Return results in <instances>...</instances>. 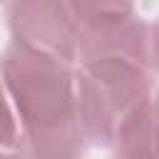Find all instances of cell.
<instances>
[{"label": "cell", "instance_id": "obj_4", "mask_svg": "<svg viewBox=\"0 0 159 159\" xmlns=\"http://www.w3.org/2000/svg\"><path fill=\"white\" fill-rule=\"evenodd\" d=\"M10 42L80 65V22L72 2L22 0L2 7Z\"/></svg>", "mask_w": 159, "mask_h": 159}, {"label": "cell", "instance_id": "obj_3", "mask_svg": "<svg viewBox=\"0 0 159 159\" xmlns=\"http://www.w3.org/2000/svg\"><path fill=\"white\" fill-rule=\"evenodd\" d=\"M80 22V65L119 57L149 67V25L127 2H72ZM77 65V67H80Z\"/></svg>", "mask_w": 159, "mask_h": 159}, {"label": "cell", "instance_id": "obj_5", "mask_svg": "<svg viewBox=\"0 0 159 159\" xmlns=\"http://www.w3.org/2000/svg\"><path fill=\"white\" fill-rule=\"evenodd\" d=\"M114 154V159H159V92L122 129Z\"/></svg>", "mask_w": 159, "mask_h": 159}, {"label": "cell", "instance_id": "obj_6", "mask_svg": "<svg viewBox=\"0 0 159 159\" xmlns=\"http://www.w3.org/2000/svg\"><path fill=\"white\" fill-rule=\"evenodd\" d=\"M149 70L159 77V17L149 25Z\"/></svg>", "mask_w": 159, "mask_h": 159}, {"label": "cell", "instance_id": "obj_7", "mask_svg": "<svg viewBox=\"0 0 159 159\" xmlns=\"http://www.w3.org/2000/svg\"><path fill=\"white\" fill-rule=\"evenodd\" d=\"M2 159H27V157L20 152H2Z\"/></svg>", "mask_w": 159, "mask_h": 159}, {"label": "cell", "instance_id": "obj_1", "mask_svg": "<svg viewBox=\"0 0 159 159\" xmlns=\"http://www.w3.org/2000/svg\"><path fill=\"white\" fill-rule=\"evenodd\" d=\"M77 67L10 42L2 52L5 152L27 159H82L87 139L77 117Z\"/></svg>", "mask_w": 159, "mask_h": 159}, {"label": "cell", "instance_id": "obj_2", "mask_svg": "<svg viewBox=\"0 0 159 159\" xmlns=\"http://www.w3.org/2000/svg\"><path fill=\"white\" fill-rule=\"evenodd\" d=\"M77 117L87 144L112 147L129 119L154 97L152 70L132 60L84 62L75 75Z\"/></svg>", "mask_w": 159, "mask_h": 159}]
</instances>
